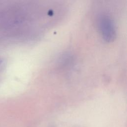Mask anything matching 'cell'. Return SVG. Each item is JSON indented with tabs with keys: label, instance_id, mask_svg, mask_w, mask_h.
Instances as JSON below:
<instances>
[{
	"label": "cell",
	"instance_id": "cell-1",
	"mask_svg": "<svg viewBox=\"0 0 127 127\" xmlns=\"http://www.w3.org/2000/svg\"><path fill=\"white\" fill-rule=\"evenodd\" d=\"M98 25L103 39L107 42H113L116 37L115 24L111 17L107 15L99 17Z\"/></svg>",
	"mask_w": 127,
	"mask_h": 127
},
{
	"label": "cell",
	"instance_id": "cell-2",
	"mask_svg": "<svg viewBox=\"0 0 127 127\" xmlns=\"http://www.w3.org/2000/svg\"><path fill=\"white\" fill-rule=\"evenodd\" d=\"M1 60H0V64H1Z\"/></svg>",
	"mask_w": 127,
	"mask_h": 127
}]
</instances>
